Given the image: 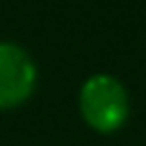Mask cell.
<instances>
[{
  "label": "cell",
  "instance_id": "6da1fadb",
  "mask_svg": "<svg viewBox=\"0 0 146 146\" xmlns=\"http://www.w3.org/2000/svg\"><path fill=\"white\" fill-rule=\"evenodd\" d=\"M80 108L92 128L112 132L126 120L128 98L122 84L112 76H94L82 88Z\"/></svg>",
  "mask_w": 146,
  "mask_h": 146
},
{
  "label": "cell",
  "instance_id": "7a4b0ae2",
  "mask_svg": "<svg viewBox=\"0 0 146 146\" xmlns=\"http://www.w3.org/2000/svg\"><path fill=\"white\" fill-rule=\"evenodd\" d=\"M34 66L14 44H0V108L16 106L34 86Z\"/></svg>",
  "mask_w": 146,
  "mask_h": 146
}]
</instances>
